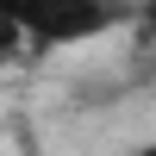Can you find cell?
<instances>
[{
	"instance_id": "6da1fadb",
	"label": "cell",
	"mask_w": 156,
	"mask_h": 156,
	"mask_svg": "<svg viewBox=\"0 0 156 156\" xmlns=\"http://www.w3.org/2000/svg\"><path fill=\"white\" fill-rule=\"evenodd\" d=\"M0 19L19 31L25 56H56L131 31L137 0H0Z\"/></svg>"
},
{
	"instance_id": "7a4b0ae2",
	"label": "cell",
	"mask_w": 156,
	"mask_h": 156,
	"mask_svg": "<svg viewBox=\"0 0 156 156\" xmlns=\"http://www.w3.org/2000/svg\"><path fill=\"white\" fill-rule=\"evenodd\" d=\"M19 56H25V44H19V31H12L6 19H0V75H6L12 62H19Z\"/></svg>"
},
{
	"instance_id": "3957f363",
	"label": "cell",
	"mask_w": 156,
	"mask_h": 156,
	"mask_svg": "<svg viewBox=\"0 0 156 156\" xmlns=\"http://www.w3.org/2000/svg\"><path fill=\"white\" fill-rule=\"evenodd\" d=\"M12 137H19V156H44L37 137H31V119H12Z\"/></svg>"
},
{
	"instance_id": "277c9868",
	"label": "cell",
	"mask_w": 156,
	"mask_h": 156,
	"mask_svg": "<svg viewBox=\"0 0 156 156\" xmlns=\"http://www.w3.org/2000/svg\"><path fill=\"white\" fill-rule=\"evenodd\" d=\"M131 156H156V137H150V144H137V150H131Z\"/></svg>"
}]
</instances>
